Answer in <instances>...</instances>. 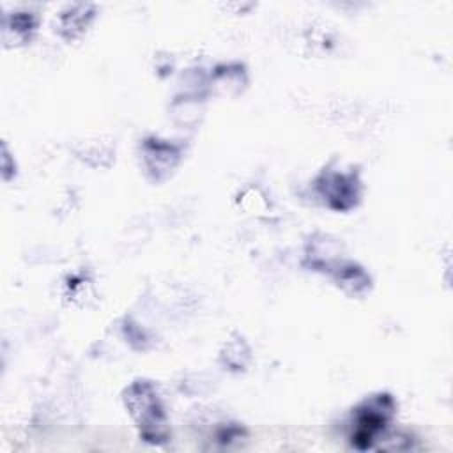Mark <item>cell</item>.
<instances>
[{"mask_svg":"<svg viewBox=\"0 0 453 453\" xmlns=\"http://www.w3.org/2000/svg\"><path fill=\"white\" fill-rule=\"evenodd\" d=\"M35 28V16L32 12H14L5 18L4 41L5 42H25Z\"/></svg>","mask_w":453,"mask_h":453,"instance_id":"obj_6","label":"cell"},{"mask_svg":"<svg viewBox=\"0 0 453 453\" xmlns=\"http://www.w3.org/2000/svg\"><path fill=\"white\" fill-rule=\"evenodd\" d=\"M92 12H94V5H90V4L69 5L65 11H62L58 14L60 34L67 39L78 37L87 28L90 19L94 18Z\"/></svg>","mask_w":453,"mask_h":453,"instance_id":"obj_5","label":"cell"},{"mask_svg":"<svg viewBox=\"0 0 453 453\" xmlns=\"http://www.w3.org/2000/svg\"><path fill=\"white\" fill-rule=\"evenodd\" d=\"M315 195L319 200L334 211L352 209L361 193V182L357 172H338L324 170L313 182Z\"/></svg>","mask_w":453,"mask_h":453,"instance_id":"obj_3","label":"cell"},{"mask_svg":"<svg viewBox=\"0 0 453 453\" xmlns=\"http://www.w3.org/2000/svg\"><path fill=\"white\" fill-rule=\"evenodd\" d=\"M143 159L149 172L156 179H161L168 173V170H172L179 163L180 150L177 145L170 142L150 138L143 142Z\"/></svg>","mask_w":453,"mask_h":453,"instance_id":"obj_4","label":"cell"},{"mask_svg":"<svg viewBox=\"0 0 453 453\" xmlns=\"http://www.w3.org/2000/svg\"><path fill=\"white\" fill-rule=\"evenodd\" d=\"M396 414V402L388 393H379L365 398L350 416L349 442L359 451L377 448Z\"/></svg>","mask_w":453,"mask_h":453,"instance_id":"obj_2","label":"cell"},{"mask_svg":"<svg viewBox=\"0 0 453 453\" xmlns=\"http://www.w3.org/2000/svg\"><path fill=\"white\" fill-rule=\"evenodd\" d=\"M124 405L134 421L142 441L152 446H165L172 439L170 421L165 403L149 380H134L124 391Z\"/></svg>","mask_w":453,"mask_h":453,"instance_id":"obj_1","label":"cell"}]
</instances>
